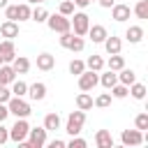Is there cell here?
I'll use <instances>...</instances> for the list:
<instances>
[{
  "label": "cell",
  "mask_w": 148,
  "mask_h": 148,
  "mask_svg": "<svg viewBox=\"0 0 148 148\" xmlns=\"http://www.w3.org/2000/svg\"><path fill=\"white\" fill-rule=\"evenodd\" d=\"M7 109H9V113L16 116V118H28V116L32 113L30 104H28L23 97H16V95H12V97L7 99Z\"/></svg>",
  "instance_id": "6da1fadb"
},
{
  "label": "cell",
  "mask_w": 148,
  "mask_h": 148,
  "mask_svg": "<svg viewBox=\"0 0 148 148\" xmlns=\"http://www.w3.org/2000/svg\"><path fill=\"white\" fill-rule=\"evenodd\" d=\"M83 123H86V111L76 109V111H72V113L67 116L65 132H67L69 136H76V134H81V127H83Z\"/></svg>",
  "instance_id": "7a4b0ae2"
},
{
  "label": "cell",
  "mask_w": 148,
  "mask_h": 148,
  "mask_svg": "<svg viewBox=\"0 0 148 148\" xmlns=\"http://www.w3.org/2000/svg\"><path fill=\"white\" fill-rule=\"evenodd\" d=\"M69 23H72L74 35L83 37V35L88 32V28H90V16H88L86 12H74V14H72V18H69Z\"/></svg>",
  "instance_id": "3957f363"
},
{
  "label": "cell",
  "mask_w": 148,
  "mask_h": 148,
  "mask_svg": "<svg viewBox=\"0 0 148 148\" xmlns=\"http://www.w3.org/2000/svg\"><path fill=\"white\" fill-rule=\"evenodd\" d=\"M28 130H30L28 120H25V118H16V123L9 127V141H14V143H21V141H25V136H28Z\"/></svg>",
  "instance_id": "277c9868"
},
{
  "label": "cell",
  "mask_w": 148,
  "mask_h": 148,
  "mask_svg": "<svg viewBox=\"0 0 148 148\" xmlns=\"http://www.w3.org/2000/svg\"><path fill=\"white\" fill-rule=\"evenodd\" d=\"M46 25H49L53 32H67V30H72L69 16H62L60 12H58V14H49V18H46Z\"/></svg>",
  "instance_id": "5b68a950"
},
{
  "label": "cell",
  "mask_w": 148,
  "mask_h": 148,
  "mask_svg": "<svg viewBox=\"0 0 148 148\" xmlns=\"http://www.w3.org/2000/svg\"><path fill=\"white\" fill-rule=\"evenodd\" d=\"M99 72H92V69H83L81 74H79V88L81 90H86V92H90L97 83H99V76H97Z\"/></svg>",
  "instance_id": "8992f818"
},
{
  "label": "cell",
  "mask_w": 148,
  "mask_h": 148,
  "mask_svg": "<svg viewBox=\"0 0 148 148\" xmlns=\"http://www.w3.org/2000/svg\"><path fill=\"white\" fill-rule=\"evenodd\" d=\"M28 148H42L46 146V130L44 127H35V130H28Z\"/></svg>",
  "instance_id": "52a82bcc"
},
{
  "label": "cell",
  "mask_w": 148,
  "mask_h": 148,
  "mask_svg": "<svg viewBox=\"0 0 148 148\" xmlns=\"http://www.w3.org/2000/svg\"><path fill=\"white\" fill-rule=\"evenodd\" d=\"M120 141H123V146H139V143H143V132L141 130H123Z\"/></svg>",
  "instance_id": "ba28073f"
},
{
  "label": "cell",
  "mask_w": 148,
  "mask_h": 148,
  "mask_svg": "<svg viewBox=\"0 0 148 148\" xmlns=\"http://www.w3.org/2000/svg\"><path fill=\"white\" fill-rule=\"evenodd\" d=\"M0 56H2V62H9L16 58V49H14V39H2L0 42Z\"/></svg>",
  "instance_id": "9c48e42d"
},
{
  "label": "cell",
  "mask_w": 148,
  "mask_h": 148,
  "mask_svg": "<svg viewBox=\"0 0 148 148\" xmlns=\"http://www.w3.org/2000/svg\"><path fill=\"white\" fill-rule=\"evenodd\" d=\"M130 14H132L130 5H123V2H118V5H113V7H111V18H113V21H118V23L127 21V18H130Z\"/></svg>",
  "instance_id": "30bf717a"
},
{
  "label": "cell",
  "mask_w": 148,
  "mask_h": 148,
  "mask_svg": "<svg viewBox=\"0 0 148 148\" xmlns=\"http://www.w3.org/2000/svg\"><path fill=\"white\" fill-rule=\"evenodd\" d=\"M28 97L35 99V102H42V99L46 97V83H42V81L30 83V86H28Z\"/></svg>",
  "instance_id": "8fae6325"
},
{
  "label": "cell",
  "mask_w": 148,
  "mask_h": 148,
  "mask_svg": "<svg viewBox=\"0 0 148 148\" xmlns=\"http://www.w3.org/2000/svg\"><path fill=\"white\" fill-rule=\"evenodd\" d=\"M95 146L97 148H113V136L109 130H97L95 134Z\"/></svg>",
  "instance_id": "7c38bea8"
},
{
  "label": "cell",
  "mask_w": 148,
  "mask_h": 148,
  "mask_svg": "<svg viewBox=\"0 0 148 148\" xmlns=\"http://www.w3.org/2000/svg\"><path fill=\"white\" fill-rule=\"evenodd\" d=\"M14 79H16L14 67H12L9 62H2V65H0V86H9Z\"/></svg>",
  "instance_id": "4fadbf2b"
},
{
  "label": "cell",
  "mask_w": 148,
  "mask_h": 148,
  "mask_svg": "<svg viewBox=\"0 0 148 148\" xmlns=\"http://www.w3.org/2000/svg\"><path fill=\"white\" fill-rule=\"evenodd\" d=\"M0 35H2L5 39L18 37V23H16V21H5V23L0 25Z\"/></svg>",
  "instance_id": "5bb4252c"
},
{
  "label": "cell",
  "mask_w": 148,
  "mask_h": 148,
  "mask_svg": "<svg viewBox=\"0 0 148 148\" xmlns=\"http://www.w3.org/2000/svg\"><path fill=\"white\" fill-rule=\"evenodd\" d=\"M86 35H88L95 44H102V42L106 39V35H109V32H106V28H104V25H90Z\"/></svg>",
  "instance_id": "9a60e30c"
},
{
  "label": "cell",
  "mask_w": 148,
  "mask_h": 148,
  "mask_svg": "<svg viewBox=\"0 0 148 148\" xmlns=\"http://www.w3.org/2000/svg\"><path fill=\"white\" fill-rule=\"evenodd\" d=\"M102 44H104V49H106L109 56H111V53H120V49H123V42H120V37H116V35H106V39H104Z\"/></svg>",
  "instance_id": "2e32d148"
},
{
  "label": "cell",
  "mask_w": 148,
  "mask_h": 148,
  "mask_svg": "<svg viewBox=\"0 0 148 148\" xmlns=\"http://www.w3.org/2000/svg\"><path fill=\"white\" fill-rule=\"evenodd\" d=\"M53 65H56V58H53L51 53H39V56H37V69H42V72H51Z\"/></svg>",
  "instance_id": "e0dca14e"
},
{
  "label": "cell",
  "mask_w": 148,
  "mask_h": 148,
  "mask_svg": "<svg viewBox=\"0 0 148 148\" xmlns=\"http://www.w3.org/2000/svg\"><path fill=\"white\" fill-rule=\"evenodd\" d=\"M116 74H118V83H125L127 88L136 81V72H134V69H130V67H123V69H118Z\"/></svg>",
  "instance_id": "ac0fdd59"
},
{
  "label": "cell",
  "mask_w": 148,
  "mask_h": 148,
  "mask_svg": "<svg viewBox=\"0 0 148 148\" xmlns=\"http://www.w3.org/2000/svg\"><path fill=\"white\" fill-rule=\"evenodd\" d=\"M125 37H127L130 44H139V42L143 39V28H141V25H130V28L125 30Z\"/></svg>",
  "instance_id": "d6986e66"
},
{
  "label": "cell",
  "mask_w": 148,
  "mask_h": 148,
  "mask_svg": "<svg viewBox=\"0 0 148 148\" xmlns=\"http://www.w3.org/2000/svg\"><path fill=\"white\" fill-rule=\"evenodd\" d=\"M12 67H14L16 74H25V72L30 69V60H28L25 56H16V58L12 60Z\"/></svg>",
  "instance_id": "ffe728a7"
},
{
  "label": "cell",
  "mask_w": 148,
  "mask_h": 148,
  "mask_svg": "<svg viewBox=\"0 0 148 148\" xmlns=\"http://www.w3.org/2000/svg\"><path fill=\"white\" fill-rule=\"evenodd\" d=\"M44 130H46V132L60 130V116H58V113H46V116H44Z\"/></svg>",
  "instance_id": "44dd1931"
},
{
  "label": "cell",
  "mask_w": 148,
  "mask_h": 148,
  "mask_svg": "<svg viewBox=\"0 0 148 148\" xmlns=\"http://www.w3.org/2000/svg\"><path fill=\"white\" fill-rule=\"evenodd\" d=\"M76 109H81V111H90V109H92V97H90L86 90L76 95Z\"/></svg>",
  "instance_id": "7402d4cb"
},
{
  "label": "cell",
  "mask_w": 148,
  "mask_h": 148,
  "mask_svg": "<svg viewBox=\"0 0 148 148\" xmlns=\"http://www.w3.org/2000/svg\"><path fill=\"white\" fill-rule=\"evenodd\" d=\"M99 83H102V86L109 90L111 86H116V83H118V74H116L113 69H109V72H104V74L99 76Z\"/></svg>",
  "instance_id": "603a6c76"
},
{
  "label": "cell",
  "mask_w": 148,
  "mask_h": 148,
  "mask_svg": "<svg viewBox=\"0 0 148 148\" xmlns=\"http://www.w3.org/2000/svg\"><path fill=\"white\" fill-rule=\"evenodd\" d=\"M9 86H12V95H16V97H25V95H28V83H25V81L14 79Z\"/></svg>",
  "instance_id": "cb8c5ba5"
},
{
  "label": "cell",
  "mask_w": 148,
  "mask_h": 148,
  "mask_svg": "<svg viewBox=\"0 0 148 148\" xmlns=\"http://www.w3.org/2000/svg\"><path fill=\"white\" fill-rule=\"evenodd\" d=\"M30 14H32V9H30L28 2L16 5V21H30Z\"/></svg>",
  "instance_id": "d4e9b609"
},
{
  "label": "cell",
  "mask_w": 148,
  "mask_h": 148,
  "mask_svg": "<svg viewBox=\"0 0 148 148\" xmlns=\"http://www.w3.org/2000/svg\"><path fill=\"white\" fill-rule=\"evenodd\" d=\"M86 67L92 69V72H102V69H104V60H102V56H95V53H92V56L86 60Z\"/></svg>",
  "instance_id": "484cf974"
},
{
  "label": "cell",
  "mask_w": 148,
  "mask_h": 148,
  "mask_svg": "<svg viewBox=\"0 0 148 148\" xmlns=\"http://www.w3.org/2000/svg\"><path fill=\"white\" fill-rule=\"evenodd\" d=\"M106 67H109V69H113V72H118V69H123V67H125V58H123L120 53H111V58H109Z\"/></svg>",
  "instance_id": "4316f807"
},
{
  "label": "cell",
  "mask_w": 148,
  "mask_h": 148,
  "mask_svg": "<svg viewBox=\"0 0 148 148\" xmlns=\"http://www.w3.org/2000/svg\"><path fill=\"white\" fill-rule=\"evenodd\" d=\"M109 90H111V97H116V99H125V97L130 95V90H127L125 83H116V86H111Z\"/></svg>",
  "instance_id": "83f0119b"
},
{
  "label": "cell",
  "mask_w": 148,
  "mask_h": 148,
  "mask_svg": "<svg viewBox=\"0 0 148 148\" xmlns=\"http://www.w3.org/2000/svg\"><path fill=\"white\" fill-rule=\"evenodd\" d=\"M111 92H102V95H97L95 99H92V106H97V109H106V106H111Z\"/></svg>",
  "instance_id": "f1b7e54d"
},
{
  "label": "cell",
  "mask_w": 148,
  "mask_h": 148,
  "mask_svg": "<svg viewBox=\"0 0 148 148\" xmlns=\"http://www.w3.org/2000/svg\"><path fill=\"white\" fill-rule=\"evenodd\" d=\"M127 90H130V95H132L134 99H143V97H146V86H143V83H136V81H134Z\"/></svg>",
  "instance_id": "f546056e"
},
{
  "label": "cell",
  "mask_w": 148,
  "mask_h": 148,
  "mask_svg": "<svg viewBox=\"0 0 148 148\" xmlns=\"http://www.w3.org/2000/svg\"><path fill=\"white\" fill-rule=\"evenodd\" d=\"M46 18H49V12L44 7H35L30 14V21H37V23H46Z\"/></svg>",
  "instance_id": "4dcf8cb0"
},
{
  "label": "cell",
  "mask_w": 148,
  "mask_h": 148,
  "mask_svg": "<svg viewBox=\"0 0 148 148\" xmlns=\"http://www.w3.org/2000/svg\"><path fill=\"white\" fill-rule=\"evenodd\" d=\"M134 14L136 18H148V0H139L134 7Z\"/></svg>",
  "instance_id": "1f68e13d"
},
{
  "label": "cell",
  "mask_w": 148,
  "mask_h": 148,
  "mask_svg": "<svg viewBox=\"0 0 148 148\" xmlns=\"http://www.w3.org/2000/svg\"><path fill=\"white\" fill-rule=\"evenodd\" d=\"M83 46H86V42H83V37H79V35H72V42H69V51H74V53H79V51H83Z\"/></svg>",
  "instance_id": "d6a6232c"
},
{
  "label": "cell",
  "mask_w": 148,
  "mask_h": 148,
  "mask_svg": "<svg viewBox=\"0 0 148 148\" xmlns=\"http://www.w3.org/2000/svg\"><path fill=\"white\" fill-rule=\"evenodd\" d=\"M83 69H86V62H83V60H76V58H74V60L69 62V74L79 76V74H81Z\"/></svg>",
  "instance_id": "836d02e7"
},
{
  "label": "cell",
  "mask_w": 148,
  "mask_h": 148,
  "mask_svg": "<svg viewBox=\"0 0 148 148\" xmlns=\"http://www.w3.org/2000/svg\"><path fill=\"white\" fill-rule=\"evenodd\" d=\"M134 127H136V130H141V132H143V130H148V113H139V116L134 118Z\"/></svg>",
  "instance_id": "e575fe53"
},
{
  "label": "cell",
  "mask_w": 148,
  "mask_h": 148,
  "mask_svg": "<svg viewBox=\"0 0 148 148\" xmlns=\"http://www.w3.org/2000/svg\"><path fill=\"white\" fill-rule=\"evenodd\" d=\"M65 146H69V148H86V146H88V141H86V139H81V136L76 134V136H72L69 141H65Z\"/></svg>",
  "instance_id": "d590c367"
},
{
  "label": "cell",
  "mask_w": 148,
  "mask_h": 148,
  "mask_svg": "<svg viewBox=\"0 0 148 148\" xmlns=\"http://www.w3.org/2000/svg\"><path fill=\"white\" fill-rule=\"evenodd\" d=\"M60 14H62V16H72V14H74V2H72V0L60 2Z\"/></svg>",
  "instance_id": "8d00e7d4"
},
{
  "label": "cell",
  "mask_w": 148,
  "mask_h": 148,
  "mask_svg": "<svg viewBox=\"0 0 148 148\" xmlns=\"http://www.w3.org/2000/svg\"><path fill=\"white\" fill-rule=\"evenodd\" d=\"M5 18L7 21H16V5H7L5 7Z\"/></svg>",
  "instance_id": "74e56055"
},
{
  "label": "cell",
  "mask_w": 148,
  "mask_h": 148,
  "mask_svg": "<svg viewBox=\"0 0 148 148\" xmlns=\"http://www.w3.org/2000/svg\"><path fill=\"white\" fill-rule=\"evenodd\" d=\"M12 97V90L7 88V86H0V102L2 104H7V99Z\"/></svg>",
  "instance_id": "f35d334b"
},
{
  "label": "cell",
  "mask_w": 148,
  "mask_h": 148,
  "mask_svg": "<svg viewBox=\"0 0 148 148\" xmlns=\"http://www.w3.org/2000/svg\"><path fill=\"white\" fill-rule=\"evenodd\" d=\"M7 141H9V130L0 123V146H2V143H7Z\"/></svg>",
  "instance_id": "ab89813d"
},
{
  "label": "cell",
  "mask_w": 148,
  "mask_h": 148,
  "mask_svg": "<svg viewBox=\"0 0 148 148\" xmlns=\"http://www.w3.org/2000/svg\"><path fill=\"white\" fill-rule=\"evenodd\" d=\"M7 116H9V109H7V104H2V102H0V123H5V120H7Z\"/></svg>",
  "instance_id": "60d3db41"
},
{
  "label": "cell",
  "mask_w": 148,
  "mask_h": 148,
  "mask_svg": "<svg viewBox=\"0 0 148 148\" xmlns=\"http://www.w3.org/2000/svg\"><path fill=\"white\" fill-rule=\"evenodd\" d=\"M49 146H51V148H65V141H62V139H53Z\"/></svg>",
  "instance_id": "b9f144b4"
},
{
  "label": "cell",
  "mask_w": 148,
  "mask_h": 148,
  "mask_svg": "<svg viewBox=\"0 0 148 148\" xmlns=\"http://www.w3.org/2000/svg\"><path fill=\"white\" fill-rule=\"evenodd\" d=\"M97 2H99L102 7H106V9H111V7L116 5V0H97Z\"/></svg>",
  "instance_id": "7bdbcfd3"
},
{
  "label": "cell",
  "mask_w": 148,
  "mask_h": 148,
  "mask_svg": "<svg viewBox=\"0 0 148 148\" xmlns=\"http://www.w3.org/2000/svg\"><path fill=\"white\" fill-rule=\"evenodd\" d=\"M72 2H74V7H81V9L90 5V0H72Z\"/></svg>",
  "instance_id": "ee69618b"
},
{
  "label": "cell",
  "mask_w": 148,
  "mask_h": 148,
  "mask_svg": "<svg viewBox=\"0 0 148 148\" xmlns=\"http://www.w3.org/2000/svg\"><path fill=\"white\" fill-rule=\"evenodd\" d=\"M28 5H39V2H46V0H25Z\"/></svg>",
  "instance_id": "f6af8a7d"
},
{
  "label": "cell",
  "mask_w": 148,
  "mask_h": 148,
  "mask_svg": "<svg viewBox=\"0 0 148 148\" xmlns=\"http://www.w3.org/2000/svg\"><path fill=\"white\" fill-rule=\"evenodd\" d=\"M7 5H9V0H0V9H5Z\"/></svg>",
  "instance_id": "bcb514c9"
},
{
  "label": "cell",
  "mask_w": 148,
  "mask_h": 148,
  "mask_svg": "<svg viewBox=\"0 0 148 148\" xmlns=\"http://www.w3.org/2000/svg\"><path fill=\"white\" fill-rule=\"evenodd\" d=\"M0 65H2V56H0Z\"/></svg>",
  "instance_id": "7dc6e473"
},
{
  "label": "cell",
  "mask_w": 148,
  "mask_h": 148,
  "mask_svg": "<svg viewBox=\"0 0 148 148\" xmlns=\"http://www.w3.org/2000/svg\"><path fill=\"white\" fill-rule=\"evenodd\" d=\"M90 2H97V0H90Z\"/></svg>",
  "instance_id": "c3c4849f"
}]
</instances>
